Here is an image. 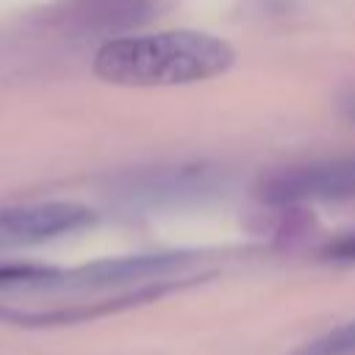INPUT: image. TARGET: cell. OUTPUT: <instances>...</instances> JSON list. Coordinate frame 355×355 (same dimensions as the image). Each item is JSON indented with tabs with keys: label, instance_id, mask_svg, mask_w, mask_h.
I'll use <instances>...</instances> for the list:
<instances>
[{
	"label": "cell",
	"instance_id": "7a4b0ae2",
	"mask_svg": "<svg viewBox=\"0 0 355 355\" xmlns=\"http://www.w3.org/2000/svg\"><path fill=\"white\" fill-rule=\"evenodd\" d=\"M202 261V252L175 250V252H144V255H125V258H108L94 261L80 269L64 272L58 286L67 288H125L141 283H169V275H180L189 266Z\"/></svg>",
	"mask_w": 355,
	"mask_h": 355
},
{
	"label": "cell",
	"instance_id": "8992f818",
	"mask_svg": "<svg viewBox=\"0 0 355 355\" xmlns=\"http://www.w3.org/2000/svg\"><path fill=\"white\" fill-rule=\"evenodd\" d=\"M291 355H355V319L305 341Z\"/></svg>",
	"mask_w": 355,
	"mask_h": 355
},
{
	"label": "cell",
	"instance_id": "6da1fadb",
	"mask_svg": "<svg viewBox=\"0 0 355 355\" xmlns=\"http://www.w3.org/2000/svg\"><path fill=\"white\" fill-rule=\"evenodd\" d=\"M233 58V47L219 36L161 31L105 42L94 55V72L119 86H180L227 72Z\"/></svg>",
	"mask_w": 355,
	"mask_h": 355
},
{
	"label": "cell",
	"instance_id": "5b68a950",
	"mask_svg": "<svg viewBox=\"0 0 355 355\" xmlns=\"http://www.w3.org/2000/svg\"><path fill=\"white\" fill-rule=\"evenodd\" d=\"M61 275L42 263H0V288H55Z\"/></svg>",
	"mask_w": 355,
	"mask_h": 355
},
{
	"label": "cell",
	"instance_id": "277c9868",
	"mask_svg": "<svg viewBox=\"0 0 355 355\" xmlns=\"http://www.w3.org/2000/svg\"><path fill=\"white\" fill-rule=\"evenodd\" d=\"M347 194H355V158L297 166L272 178L263 189V197H269V202L336 200Z\"/></svg>",
	"mask_w": 355,
	"mask_h": 355
},
{
	"label": "cell",
	"instance_id": "52a82bcc",
	"mask_svg": "<svg viewBox=\"0 0 355 355\" xmlns=\"http://www.w3.org/2000/svg\"><path fill=\"white\" fill-rule=\"evenodd\" d=\"M324 255L336 258V261H355V236H344V239L330 241L324 247Z\"/></svg>",
	"mask_w": 355,
	"mask_h": 355
},
{
	"label": "cell",
	"instance_id": "ba28073f",
	"mask_svg": "<svg viewBox=\"0 0 355 355\" xmlns=\"http://www.w3.org/2000/svg\"><path fill=\"white\" fill-rule=\"evenodd\" d=\"M338 108H341V114H344L349 122H355V89H349V92H344V94L338 97Z\"/></svg>",
	"mask_w": 355,
	"mask_h": 355
},
{
	"label": "cell",
	"instance_id": "3957f363",
	"mask_svg": "<svg viewBox=\"0 0 355 355\" xmlns=\"http://www.w3.org/2000/svg\"><path fill=\"white\" fill-rule=\"evenodd\" d=\"M94 222V211L78 202H36L0 208V247L39 244Z\"/></svg>",
	"mask_w": 355,
	"mask_h": 355
}]
</instances>
